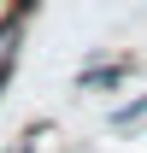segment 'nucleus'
Listing matches in <instances>:
<instances>
[{
  "instance_id": "5",
  "label": "nucleus",
  "mask_w": 147,
  "mask_h": 153,
  "mask_svg": "<svg viewBox=\"0 0 147 153\" xmlns=\"http://www.w3.org/2000/svg\"><path fill=\"white\" fill-rule=\"evenodd\" d=\"M0 88H6V76H0Z\"/></svg>"
},
{
  "instance_id": "4",
  "label": "nucleus",
  "mask_w": 147,
  "mask_h": 153,
  "mask_svg": "<svg viewBox=\"0 0 147 153\" xmlns=\"http://www.w3.org/2000/svg\"><path fill=\"white\" fill-rule=\"evenodd\" d=\"M6 153H36V135H18V141H12Z\"/></svg>"
},
{
  "instance_id": "1",
  "label": "nucleus",
  "mask_w": 147,
  "mask_h": 153,
  "mask_svg": "<svg viewBox=\"0 0 147 153\" xmlns=\"http://www.w3.org/2000/svg\"><path fill=\"white\" fill-rule=\"evenodd\" d=\"M24 36H30V6L12 0V12L0 18V76H12V65H18V53H24Z\"/></svg>"
},
{
  "instance_id": "2",
  "label": "nucleus",
  "mask_w": 147,
  "mask_h": 153,
  "mask_svg": "<svg viewBox=\"0 0 147 153\" xmlns=\"http://www.w3.org/2000/svg\"><path fill=\"white\" fill-rule=\"evenodd\" d=\"M129 76V59H118V65H88V71H76V88H118Z\"/></svg>"
},
{
  "instance_id": "3",
  "label": "nucleus",
  "mask_w": 147,
  "mask_h": 153,
  "mask_svg": "<svg viewBox=\"0 0 147 153\" xmlns=\"http://www.w3.org/2000/svg\"><path fill=\"white\" fill-rule=\"evenodd\" d=\"M141 118H147V94H135V100H124V106L106 118V130H118V135H124V130H135Z\"/></svg>"
}]
</instances>
